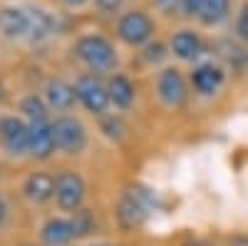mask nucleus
<instances>
[{
    "mask_svg": "<svg viewBox=\"0 0 248 246\" xmlns=\"http://www.w3.org/2000/svg\"><path fill=\"white\" fill-rule=\"evenodd\" d=\"M77 99V92H75V85L65 80H50L47 87H45V102L50 105V110H57V112H67L72 110Z\"/></svg>",
    "mask_w": 248,
    "mask_h": 246,
    "instance_id": "nucleus-16",
    "label": "nucleus"
},
{
    "mask_svg": "<svg viewBox=\"0 0 248 246\" xmlns=\"http://www.w3.org/2000/svg\"><path fill=\"white\" fill-rule=\"evenodd\" d=\"M154 30H156V25H154L152 15L141 8H132L127 13H122L117 20V37L129 48L147 45L154 37Z\"/></svg>",
    "mask_w": 248,
    "mask_h": 246,
    "instance_id": "nucleus-2",
    "label": "nucleus"
},
{
    "mask_svg": "<svg viewBox=\"0 0 248 246\" xmlns=\"http://www.w3.org/2000/svg\"><path fill=\"white\" fill-rule=\"evenodd\" d=\"M75 92H77V102L87 112L92 115H105L109 107V92H107V82H102V77L97 72H87L77 77L75 82Z\"/></svg>",
    "mask_w": 248,
    "mask_h": 246,
    "instance_id": "nucleus-4",
    "label": "nucleus"
},
{
    "mask_svg": "<svg viewBox=\"0 0 248 246\" xmlns=\"http://www.w3.org/2000/svg\"><path fill=\"white\" fill-rule=\"evenodd\" d=\"M231 13V0H184V15L196 17L201 25H218Z\"/></svg>",
    "mask_w": 248,
    "mask_h": 246,
    "instance_id": "nucleus-8",
    "label": "nucleus"
},
{
    "mask_svg": "<svg viewBox=\"0 0 248 246\" xmlns=\"http://www.w3.org/2000/svg\"><path fill=\"white\" fill-rule=\"evenodd\" d=\"M20 112L25 115L28 122H37V119H47V112H50V105L43 99V97H37V95H28L20 99Z\"/></svg>",
    "mask_w": 248,
    "mask_h": 246,
    "instance_id": "nucleus-20",
    "label": "nucleus"
},
{
    "mask_svg": "<svg viewBox=\"0 0 248 246\" xmlns=\"http://www.w3.org/2000/svg\"><path fill=\"white\" fill-rule=\"evenodd\" d=\"M40 236H43V244L45 246H67L75 236V229H72V221L70 219H62V216H55V219H47L40 229Z\"/></svg>",
    "mask_w": 248,
    "mask_h": 246,
    "instance_id": "nucleus-17",
    "label": "nucleus"
},
{
    "mask_svg": "<svg viewBox=\"0 0 248 246\" xmlns=\"http://www.w3.org/2000/svg\"><path fill=\"white\" fill-rule=\"evenodd\" d=\"M102 132H105L109 139H122L124 132H127V127H124V122L119 117H114V115L105 117L102 115Z\"/></svg>",
    "mask_w": 248,
    "mask_h": 246,
    "instance_id": "nucleus-23",
    "label": "nucleus"
},
{
    "mask_svg": "<svg viewBox=\"0 0 248 246\" xmlns=\"http://www.w3.org/2000/svg\"><path fill=\"white\" fill-rule=\"evenodd\" d=\"M216 55L223 65H229L236 72L248 67V50L241 43H233V40H221V43H216Z\"/></svg>",
    "mask_w": 248,
    "mask_h": 246,
    "instance_id": "nucleus-19",
    "label": "nucleus"
},
{
    "mask_svg": "<svg viewBox=\"0 0 248 246\" xmlns=\"http://www.w3.org/2000/svg\"><path fill=\"white\" fill-rule=\"evenodd\" d=\"M154 10L161 13L164 17H174V15H184V0H152Z\"/></svg>",
    "mask_w": 248,
    "mask_h": 246,
    "instance_id": "nucleus-24",
    "label": "nucleus"
},
{
    "mask_svg": "<svg viewBox=\"0 0 248 246\" xmlns=\"http://www.w3.org/2000/svg\"><path fill=\"white\" fill-rule=\"evenodd\" d=\"M52 134H55V147L65 154H79L87 145L85 125L70 115H62L52 122Z\"/></svg>",
    "mask_w": 248,
    "mask_h": 246,
    "instance_id": "nucleus-6",
    "label": "nucleus"
},
{
    "mask_svg": "<svg viewBox=\"0 0 248 246\" xmlns=\"http://www.w3.org/2000/svg\"><path fill=\"white\" fill-rule=\"evenodd\" d=\"M154 197L147 189H129L117 204V221L122 229H139L149 216Z\"/></svg>",
    "mask_w": 248,
    "mask_h": 246,
    "instance_id": "nucleus-3",
    "label": "nucleus"
},
{
    "mask_svg": "<svg viewBox=\"0 0 248 246\" xmlns=\"http://www.w3.org/2000/svg\"><path fill=\"white\" fill-rule=\"evenodd\" d=\"M156 95L167 107H181L186 102V80L176 67H164L156 77Z\"/></svg>",
    "mask_w": 248,
    "mask_h": 246,
    "instance_id": "nucleus-9",
    "label": "nucleus"
},
{
    "mask_svg": "<svg viewBox=\"0 0 248 246\" xmlns=\"http://www.w3.org/2000/svg\"><path fill=\"white\" fill-rule=\"evenodd\" d=\"M87 194V184L75 169H62L55 177V204L62 212H75L82 207Z\"/></svg>",
    "mask_w": 248,
    "mask_h": 246,
    "instance_id": "nucleus-5",
    "label": "nucleus"
},
{
    "mask_svg": "<svg viewBox=\"0 0 248 246\" xmlns=\"http://www.w3.org/2000/svg\"><path fill=\"white\" fill-rule=\"evenodd\" d=\"M223 80H226V72L221 65L216 63H201L194 67V75H191V85L199 95H214L221 90L223 85Z\"/></svg>",
    "mask_w": 248,
    "mask_h": 246,
    "instance_id": "nucleus-13",
    "label": "nucleus"
},
{
    "mask_svg": "<svg viewBox=\"0 0 248 246\" xmlns=\"http://www.w3.org/2000/svg\"><path fill=\"white\" fill-rule=\"evenodd\" d=\"M107 92H109V105H114L117 110H129L134 105V85L129 77L112 75L107 82Z\"/></svg>",
    "mask_w": 248,
    "mask_h": 246,
    "instance_id": "nucleus-18",
    "label": "nucleus"
},
{
    "mask_svg": "<svg viewBox=\"0 0 248 246\" xmlns=\"http://www.w3.org/2000/svg\"><path fill=\"white\" fill-rule=\"evenodd\" d=\"M0 147L13 157L25 154L28 152V122H23L20 117L0 119Z\"/></svg>",
    "mask_w": 248,
    "mask_h": 246,
    "instance_id": "nucleus-10",
    "label": "nucleus"
},
{
    "mask_svg": "<svg viewBox=\"0 0 248 246\" xmlns=\"http://www.w3.org/2000/svg\"><path fill=\"white\" fill-rule=\"evenodd\" d=\"M167 55H169L167 45H161V43H152V40H149L147 45H141V60L147 65H159Z\"/></svg>",
    "mask_w": 248,
    "mask_h": 246,
    "instance_id": "nucleus-22",
    "label": "nucleus"
},
{
    "mask_svg": "<svg viewBox=\"0 0 248 246\" xmlns=\"http://www.w3.org/2000/svg\"><path fill=\"white\" fill-rule=\"evenodd\" d=\"M169 48H171V52H174L179 60H184V63H194V60H199V55L203 52V40L199 37L196 30L181 28V30H176V33L171 35Z\"/></svg>",
    "mask_w": 248,
    "mask_h": 246,
    "instance_id": "nucleus-12",
    "label": "nucleus"
},
{
    "mask_svg": "<svg viewBox=\"0 0 248 246\" xmlns=\"http://www.w3.org/2000/svg\"><path fill=\"white\" fill-rule=\"evenodd\" d=\"M5 216H8V204H5V199L0 197V224L5 221Z\"/></svg>",
    "mask_w": 248,
    "mask_h": 246,
    "instance_id": "nucleus-28",
    "label": "nucleus"
},
{
    "mask_svg": "<svg viewBox=\"0 0 248 246\" xmlns=\"http://www.w3.org/2000/svg\"><path fill=\"white\" fill-rule=\"evenodd\" d=\"M75 57L90 72H112L119 63L114 45L105 35H82L75 43Z\"/></svg>",
    "mask_w": 248,
    "mask_h": 246,
    "instance_id": "nucleus-1",
    "label": "nucleus"
},
{
    "mask_svg": "<svg viewBox=\"0 0 248 246\" xmlns=\"http://www.w3.org/2000/svg\"><path fill=\"white\" fill-rule=\"evenodd\" d=\"M60 23H57V15H52L45 8H37L32 5V23H30V37L28 43H45L52 35H57Z\"/></svg>",
    "mask_w": 248,
    "mask_h": 246,
    "instance_id": "nucleus-15",
    "label": "nucleus"
},
{
    "mask_svg": "<svg viewBox=\"0 0 248 246\" xmlns=\"http://www.w3.org/2000/svg\"><path fill=\"white\" fill-rule=\"evenodd\" d=\"M181 246H211L209 241H201V239H191V241H184Z\"/></svg>",
    "mask_w": 248,
    "mask_h": 246,
    "instance_id": "nucleus-29",
    "label": "nucleus"
},
{
    "mask_svg": "<svg viewBox=\"0 0 248 246\" xmlns=\"http://www.w3.org/2000/svg\"><path fill=\"white\" fill-rule=\"evenodd\" d=\"M55 134H52V122L37 119L28 122V154L35 159H50L55 152Z\"/></svg>",
    "mask_w": 248,
    "mask_h": 246,
    "instance_id": "nucleus-11",
    "label": "nucleus"
},
{
    "mask_svg": "<svg viewBox=\"0 0 248 246\" xmlns=\"http://www.w3.org/2000/svg\"><path fill=\"white\" fill-rule=\"evenodd\" d=\"M62 5H65L67 10H79V8H85L87 3H92V0H60Z\"/></svg>",
    "mask_w": 248,
    "mask_h": 246,
    "instance_id": "nucleus-27",
    "label": "nucleus"
},
{
    "mask_svg": "<svg viewBox=\"0 0 248 246\" xmlns=\"http://www.w3.org/2000/svg\"><path fill=\"white\" fill-rule=\"evenodd\" d=\"M32 23V5H3L0 8V33L8 40H28Z\"/></svg>",
    "mask_w": 248,
    "mask_h": 246,
    "instance_id": "nucleus-7",
    "label": "nucleus"
},
{
    "mask_svg": "<svg viewBox=\"0 0 248 246\" xmlns=\"http://www.w3.org/2000/svg\"><path fill=\"white\" fill-rule=\"evenodd\" d=\"M236 37L243 40V43H248V3L241 8V13L236 17Z\"/></svg>",
    "mask_w": 248,
    "mask_h": 246,
    "instance_id": "nucleus-25",
    "label": "nucleus"
},
{
    "mask_svg": "<svg viewBox=\"0 0 248 246\" xmlns=\"http://www.w3.org/2000/svg\"><path fill=\"white\" fill-rule=\"evenodd\" d=\"M94 3V8L99 10V13H105V15H114V13H119L122 10V5L127 3V0H92Z\"/></svg>",
    "mask_w": 248,
    "mask_h": 246,
    "instance_id": "nucleus-26",
    "label": "nucleus"
},
{
    "mask_svg": "<svg viewBox=\"0 0 248 246\" xmlns=\"http://www.w3.org/2000/svg\"><path fill=\"white\" fill-rule=\"evenodd\" d=\"M23 194L32 204H45L55 197V177L47 172H32L25 184H23Z\"/></svg>",
    "mask_w": 248,
    "mask_h": 246,
    "instance_id": "nucleus-14",
    "label": "nucleus"
},
{
    "mask_svg": "<svg viewBox=\"0 0 248 246\" xmlns=\"http://www.w3.org/2000/svg\"><path fill=\"white\" fill-rule=\"evenodd\" d=\"M72 229H75V236H87L90 231H94V214L90 209H75L72 214Z\"/></svg>",
    "mask_w": 248,
    "mask_h": 246,
    "instance_id": "nucleus-21",
    "label": "nucleus"
}]
</instances>
